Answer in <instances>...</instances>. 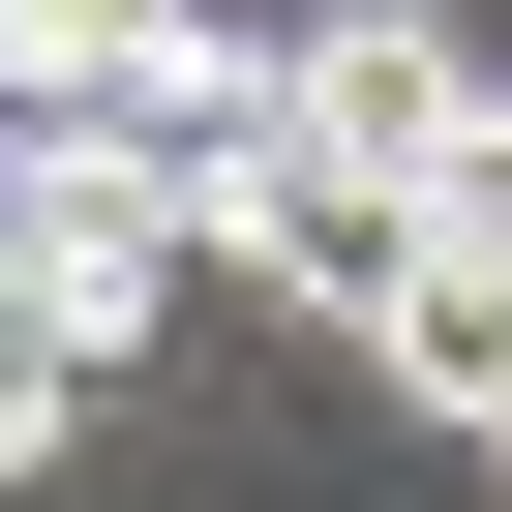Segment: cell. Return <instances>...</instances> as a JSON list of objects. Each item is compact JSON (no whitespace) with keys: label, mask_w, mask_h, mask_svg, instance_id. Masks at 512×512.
<instances>
[{"label":"cell","mask_w":512,"mask_h":512,"mask_svg":"<svg viewBox=\"0 0 512 512\" xmlns=\"http://www.w3.org/2000/svg\"><path fill=\"white\" fill-rule=\"evenodd\" d=\"M181 241H211L241 302H302V332H362V302L422 272V181H362V151H302V121H272V151H241V181H211Z\"/></svg>","instance_id":"obj_1"},{"label":"cell","mask_w":512,"mask_h":512,"mask_svg":"<svg viewBox=\"0 0 512 512\" xmlns=\"http://www.w3.org/2000/svg\"><path fill=\"white\" fill-rule=\"evenodd\" d=\"M362 362H392L422 422H512V241H452V211H422V272L362 302Z\"/></svg>","instance_id":"obj_3"},{"label":"cell","mask_w":512,"mask_h":512,"mask_svg":"<svg viewBox=\"0 0 512 512\" xmlns=\"http://www.w3.org/2000/svg\"><path fill=\"white\" fill-rule=\"evenodd\" d=\"M211 31V0H0V121H91V91H151Z\"/></svg>","instance_id":"obj_4"},{"label":"cell","mask_w":512,"mask_h":512,"mask_svg":"<svg viewBox=\"0 0 512 512\" xmlns=\"http://www.w3.org/2000/svg\"><path fill=\"white\" fill-rule=\"evenodd\" d=\"M422 211H452V241H512V61H482V121L422 151Z\"/></svg>","instance_id":"obj_5"},{"label":"cell","mask_w":512,"mask_h":512,"mask_svg":"<svg viewBox=\"0 0 512 512\" xmlns=\"http://www.w3.org/2000/svg\"><path fill=\"white\" fill-rule=\"evenodd\" d=\"M482 482H512V422H482Z\"/></svg>","instance_id":"obj_6"},{"label":"cell","mask_w":512,"mask_h":512,"mask_svg":"<svg viewBox=\"0 0 512 512\" xmlns=\"http://www.w3.org/2000/svg\"><path fill=\"white\" fill-rule=\"evenodd\" d=\"M302 151H362V181H422L452 121H482V31H452V0H302Z\"/></svg>","instance_id":"obj_2"}]
</instances>
